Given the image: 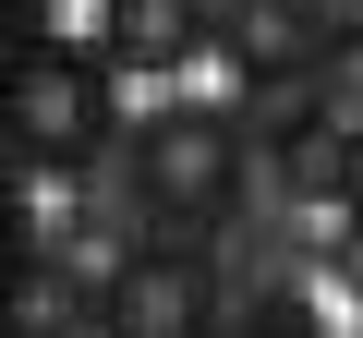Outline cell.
Instances as JSON below:
<instances>
[{
    "instance_id": "3957f363",
    "label": "cell",
    "mask_w": 363,
    "mask_h": 338,
    "mask_svg": "<svg viewBox=\"0 0 363 338\" xmlns=\"http://www.w3.org/2000/svg\"><path fill=\"white\" fill-rule=\"evenodd\" d=\"M97 338H218L230 290H218V242H157L133 230L109 266H97Z\"/></svg>"
},
{
    "instance_id": "6da1fadb",
    "label": "cell",
    "mask_w": 363,
    "mask_h": 338,
    "mask_svg": "<svg viewBox=\"0 0 363 338\" xmlns=\"http://www.w3.org/2000/svg\"><path fill=\"white\" fill-rule=\"evenodd\" d=\"M121 206L157 242H230L255 218V145H242V121L230 109H194V97L145 109L121 133Z\"/></svg>"
},
{
    "instance_id": "5b68a950",
    "label": "cell",
    "mask_w": 363,
    "mask_h": 338,
    "mask_svg": "<svg viewBox=\"0 0 363 338\" xmlns=\"http://www.w3.org/2000/svg\"><path fill=\"white\" fill-rule=\"evenodd\" d=\"M242 338H327V314L303 278H267V290H242Z\"/></svg>"
},
{
    "instance_id": "7a4b0ae2",
    "label": "cell",
    "mask_w": 363,
    "mask_h": 338,
    "mask_svg": "<svg viewBox=\"0 0 363 338\" xmlns=\"http://www.w3.org/2000/svg\"><path fill=\"white\" fill-rule=\"evenodd\" d=\"M121 61L97 37L37 25L13 61V169L25 182H97V157H121Z\"/></svg>"
},
{
    "instance_id": "8992f818",
    "label": "cell",
    "mask_w": 363,
    "mask_h": 338,
    "mask_svg": "<svg viewBox=\"0 0 363 338\" xmlns=\"http://www.w3.org/2000/svg\"><path fill=\"white\" fill-rule=\"evenodd\" d=\"M339 218H351V230H363V182H351V206H339Z\"/></svg>"
},
{
    "instance_id": "277c9868",
    "label": "cell",
    "mask_w": 363,
    "mask_h": 338,
    "mask_svg": "<svg viewBox=\"0 0 363 338\" xmlns=\"http://www.w3.org/2000/svg\"><path fill=\"white\" fill-rule=\"evenodd\" d=\"M218 13L230 0H97V49L121 73H194L218 61Z\"/></svg>"
}]
</instances>
